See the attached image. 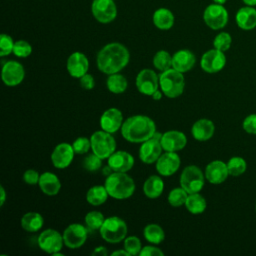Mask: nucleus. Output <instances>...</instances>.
Instances as JSON below:
<instances>
[{"label":"nucleus","mask_w":256,"mask_h":256,"mask_svg":"<svg viewBox=\"0 0 256 256\" xmlns=\"http://www.w3.org/2000/svg\"><path fill=\"white\" fill-rule=\"evenodd\" d=\"M104 220H105V217L100 211L93 210L88 212L85 215L84 224L87 227L88 231L92 232L95 230H100L102 224L104 223Z\"/></svg>","instance_id":"34"},{"label":"nucleus","mask_w":256,"mask_h":256,"mask_svg":"<svg viewBox=\"0 0 256 256\" xmlns=\"http://www.w3.org/2000/svg\"><path fill=\"white\" fill-rule=\"evenodd\" d=\"M136 87L144 95L151 96L159 89V76L152 69H142L136 76Z\"/></svg>","instance_id":"14"},{"label":"nucleus","mask_w":256,"mask_h":256,"mask_svg":"<svg viewBox=\"0 0 256 256\" xmlns=\"http://www.w3.org/2000/svg\"><path fill=\"white\" fill-rule=\"evenodd\" d=\"M88 229L80 223L69 224L63 234L64 245L70 249H78L84 245L88 236Z\"/></svg>","instance_id":"9"},{"label":"nucleus","mask_w":256,"mask_h":256,"mask_svg":"<svg viewBox=\"0 0 256 256\" xmlns=\"http://www.w3.org/2000/svg\"><path fill=\"white\" fill-rule=\"evenodd\" d=\"M32 53V46L26 40H18L14 44L13 54L19 58H26Z\"/></svg>","instance_id":"41"},{"label":"nucleus","mask_w":256,"mask_h":256,"mask_svg":"<svg viewBox=\"0 0 256 256\" xmlns=\"http://www.w3.org/2000/svg\"><path fill=\"white\" fill-rule=\"evenodd\" d=\"M143 236L149 243L155 245L160 244L165 239L163 228L156 223L147 224L143 229Z\"/></svg>","instance_id":"32"},{"label":"nucleus","mask_w":256,"mask_h":256,"mask_svg":"<svg viewBox=\"0 0 256 256\" xmlns=\"http://www.w3.org/2000/svg\"><path fill=\"white\" fill-rule=\"evenodd\" d=\"M130 60L129 50L121 43L112 42L106 44L97 54L96 63L98 69L107 75L119 73Z\"/></svg>","instance_id":"1"},{"label":"nucleus","mask_w":256,"mask_h":256,"mask_svg":"<svg viewBox=\"0 0 256 256\" xmlns=\"http://www.w3.org/2000/svg\"><path fill=\"white\" fill-rule=\"evenodd\" d=\"M214 3H218V4H224L227 0H213Z\"/></svg>","instance_id":"53"},{"label":"nucleus","mask_w":256,"mask_h":256,"mask_svg":"<svg viewBox=\"0 0 256 256\" xmlns=\"http://www.w3.org/2000/svg\"><path fill=\"white\" fill-rule=\"evenodd\" d=\"M226 64V56L223 51L218 49H210L206 51L200 60V66L206 73H217L221 71Z\"/></svg>","instance_id":"12"},{"label":"nucleus","mask_w":256,"mask_h":256,"mask_svg":"<svg viewBox=\"0 0 256 256\" xmlns=\"http://www.w3.org/2000/svg\"><path fill=\"white\" fill-rule=\"evenodd\" d=\"M181 164L179 155L176 152H163L155 162L156 171L160 176L169 177L177 172Z\"/></svg>","instance_id":"15"},{"label":"nucleus","mask_w":256,"mask_h":256,"mask_svg":"<svg viewBox=\"0 0 256 256\" xmlns=\"http://www.w3.org/2000/svg\"><path fill=\"white\" fill-rule=\"evenodd\" d=\"M38 186L45 195L54 196L59 193L61 189V182L54 173L44 172L40 174Z\"/></svg>","instance_id":"25"},{"label":"nucleus","mask_w":256,"mask_h":256,"mask_svg":"<svg viewBox=\"0 0 256 256\" xmlns=\"http://www.w3.org/2000/svg\"><path fill=\"white\" fill-rule=\"evenodd\" d=\"M204 174L209 183L221 184L229 175L227 163L223 162L222 160H213L207 164Z\"/></svg>","instance_id":"21"},{"label":"nucleus","mask_w":256,"mask_h":256,"mask_svg":"<svg viewBox=\"0 0 256 256\" xmlns=\"http://www.w3.org/2000/svg\"><path fill=\"white\" fill-rule=\"evenodd\" d=\"M6 200V192L4 187L1 185L0 186V206H3Z\"/></svg>","instance_id":"49"},{"label":"nucleus","mask_w":256,"mask_h":256,"mask_svg":"<svg viewBox=\"0 0 256 256\" xmlns=\"http://www.w3.org/2000/svg\"><path fill=\"white\" fill-rule=\"evenodd\" d=\"M102 160L100 157H98L96 154H88L82 162L83 168L88 172H95L102 168Z\"/></svg>","instance_id":"38"},{"label":"nucleus","mask_w":256,"mask_h":256,"mask_svg":"<svg viewBox=\"0 0 256 256\" xmlns=\"http://www.w3.org/2000/svg\"><path fill=\"white\" fill-rule=\"evenodd\" d=\"M162 95H163V92L161 91V89H160V90L157 89V90L151 95V97H152L154 100H160V99L162 98Z\"/></svg>","instance_id":"51"},{"label":"nucleus","mask_w":256,"mask_h":256,"mask_svg":"<svg viewBox=\"0 0 256 256\" xmlns=\"http://www.w3.org/2000/svg\"><path fill=\"white\" fill-rule=\"evenodd\" d=\"M232 43L231 35L227 32H220L217 34L213 40V46L215 49H218L220 51H227Z\"/></svg>","instance_id":"39"},{"label":"nucleus","mask_w":256,"mask_h":256,"mask_svg":"<svg viewBox=\"0 0 256 256\" xmlns=\"http://www.w3.org/2000/svg\"><path fill=\"white\" fill-rule=\"evenodd\" d=\"M91 150L101 159H108L116 151V141L111 133L104 130L95 131L90 136Z\"/></svg>","instance_id":"6"},{"label":"nucleus","mask_w":256,"mask_h":256,"mask_svg":"<svg viewBox=\"0 0 256 256\" xmlns=\"http://www.w3.org/2000/svg\"><path fill=\"white\" fill-rule=\"evenodd\" d=\"M106 86L111 93L121 94L126 91L128 87V82L125 76L119 73H114L108 76L106 81Z\"/></svg>","instance_id":"33"},{"label":"nucleus","mask_w":256,"mask_h":256,"mask_svg":"<svg viewBox=\"0 0 256 256\" xmlns=\"http://www.w3.org/2000/svg\"><path fill=\"white\" fill-rule=\"evenodd\" d=\"M114 1H115V0H114Z\"/></svg>","instance_id":"55"},{"label":"nucleus","mask_w":256,"mask_h":256,"mask_svg":"<svg viewBox=\"0 0 256 256\" xmlns=\"http://www.w3.org/2000/svg\"><path fill=\"white\" fill-rule=\"evenodd\" d=\"M227 168L229 175L233 177H237L242 175L247 169V163L244 158L239 156L231 157L227 162Z\"/></svg>","instance_id":"36"},{"label":"nucleus","mask_w":256,"mask_h":256,"mask_svg":"<svg viewBox=\"0 0 256 256\" xmlns=\"http://www.w3.org/2000/svg\"><path fill=\"white\" fill-rule=\"evenodd\" d=\"M205 174L196 165L186 166L180 175V186L185 189L188 194L197 193L202 190L205 183Z\"/></svg>","instance_id":"7"},{"label":"nucleus","mask_w":256,"mask_h":256,"mask_svg":"<svg viewBox=\"0 0 256 256\" xmlns=\"http://www.w3.org/2000/svg\"><path fill=\"white\" fill-rule=\"evenodd\" d=\"M203 20L209 28L219 30L226 26L228 22V12L222 4H210L203 12Z\"/></svg>","instance_id":"8"},{"label":"nucleus","mask_w":256,"mask_h":256,"mask_svg":"<svg viewBox=\"0 0 256 256\" xmlns=\"http://www.w3.org/2000/svg\"><path fill=\"white\" fill-rule=\"evenodd\" d=\"M160 142L164 151L177 152L186 146L187 137L181 131L169 130L165 133H162Z\"/></svg>","instance_id":"20"},{"label":"nucleus","mask_w":256,"mask_h":256,"mask_svg":"<svg viewBox=\"0 0 256 256\" xmlns=\"http://www.w3.org/2000/svg\"><path fill=\"white\" fill-rule=\"evenodd\" d=\"M104 186L109 196L117 200L127 199L135 191V182L126 172H112L106 176Z\"/></svg>","instance_id":"3"},{"label":"nucleus","mask_w":256,"mask_h":256,"mask_svg":"<svg viewBox=\"0 0 256 256\" xmlns=\"http://www.w3.org/2000/svg\"><path fill=\"white\" fill-rule=\"evenodd\" d=\"M2 81L6 86H17L19 85L25 77V70L21 63L14 60H9L5 62L2 66L1 71Z\"/></svg>","instance_id":"13"},{"label":"nucleus","mask_w":256,"mask_h":256,"mask_svg":"<svg viewBox=\"0 0 256 256\" xmlns=\"http://www.w3.org/2000/svg\"><path fill=\"white\" fill-rule=\"evenodd\" d=\"M164 190V182L159 175L149 176L143 184V192L150 199L158 198Z\"/></svg>","instance_id":"28"},{"label":"nucleus","mask_w":256,"mask_h":256,"mask_svg":"<svg viewBox=\"0 0 256 256\" xmlns=\"http://www.w3.org/2000/svg\"><path fill=\"white\" fill-rule=\"evenodd\" d=\"M109 194L104 185H94L86 193V201L93 205L99 206L106 202Z\"/></svg>","instance_id":"30"},{"label":"nucleus","mask_w":256,"mask_h":256,"mask_svg":"<svg viewBox=\"0 0 256 256\" xmlns=\"http://www.w3.org/2000/svg\"><path fill=\"white\" fill-rule=\"evenodd\" d=\"M91 12L98 22L108 24L115 20L117 16V7L114 0H93Z\"/></svg>","instance_id":"11"},{"label":"nucleus","mask_w":256,"mask_h":256,"mask_svg":"<svg viewBox=\"0 0 256 256\" xmlns=\"http://www.w3.org/2000/svg\"><path fill=\"white\" fill-rule=\"evenodd\" d=\"M153 65L161 72L172 68V55L166 50L157 51L153 57Z\"/></svg>","instance_id":"35"},{"label":"nucleus","mask_w":256,"mask_h":256,"mask_svg":"<svg viewBox=\"0 0 256 256\" xmlns=\"http://www.w3.org/2000/svg\"><path fill=\"white\" fill-rule=\"evenodd\" d=\"M128 226L126 222L118 216H110L105 218L99 233L101 237L108 243L116 244L126 238Z\"/></svg>","instance_id":"5"},{"label":"nucleus","mask_w":256,"mask_h":256,"mask_svg":"<svg viewBox=\"0 0 256 256\" xmlns=\"http://www.w3.org/2000/svg\"><path fill=\"white\" fill-rule=\"evenodd\" d=\"M37 243L41 250L53 255L54 253L61 251L63 247V234L52 228L46 229L38 236Z\"/></svg>","instance_id":"10"},{"label":"nucleus","mask_w":256,"mask_h":256,"mask_svg":"<svg viewBox=\"0 0 256 256\" xmlns=\"http://www.w3.org/2000/svg\"><path fill=\"white\" fill-rule=\"evenodd\" d=\"M120 130L125 140L131 143H142L156 132V124L148 116L134 115L124 120Z\"/></svg>","instance_id":"2"},{"label":"nucleus","mask_w":256,"mask_h":256,"mask_svg":"<svg viewBox=\"0 0 256 256\" xmlns=\"http://www.w3.org/2000/svg\"><path fill=\"white\" fill-rule=\"evenodd\" d=\"M188 197V192L181 186L173 188L168 194V203L173 207H180L185 205L186 199Z\"/></svg>","instance_id":"37"},{"label":"nucleus","mask_w":256,"mask_h":256,"mask_svg":"<svg viewBox=\"0 0 256 256\" xmlns=\"http://www.w3.org/2000/svg\"><path fill=\"white\" fill-rule=\"evenodd\" d=\"M163 148L160 140L150 138L141 143L139 148V159L145 164L155 163L163 153Z\"/></svg>","instance_id":"17"},{"label":"nucleus","mask_w":256,"mask_h":256,"mask_svg":"<svg viewBox=\"0 0 256 256\" xmlns=\"http://www.w3.org/2000/svg\"><path fill=\"white\" fill-rule=\"evenodd\" d=\"M124 249L131 255H139L141 249H142V244L141 241L138 237L136 236H128L124 239Z\"/></svg>","instance_id":"40"},{"label":"nucleus","mask_w":256,"mask_h":256,"mask_svg":"<svg viewBox=\"0 0 256 256\" xmlns=\"http://www.w3.org/2000/svg\"><path fill=\"white\" fill-rule=\"evenodd\" d=\"M79 79H80V85H81V87L83 89H85V90H92L94 88L95 80H94V77L91 74L86 73L85 75H83Z\"/></svg>","instance_id":"47"},{"label":"nucleus","mask_w":256,"mask_h":256,"mask_svg":"<svg viewBox=\"0 0 256 256\" xmlns=\"http://www.w3.org/2000/svg\"><path fill=\"white\" fill-rule=\"evenodd\" d=\"M242 128L249 134L256 135V114H250L242 122Z\"/></svg>","instance_id":"44"},{"label":"nucleus","mask_w":256,"mask_h":256,"mask_svg":"<svg viewBox=\"0 0 256 256\" xmlns=\"http://www.w3.org/2000/svg\"><path fill=\"white\" fill-rule=\"evenodd\" d=\"M159 85L163 94L168 98L179 97L185 87V80L183 73L174 68L167 69L159 75Z\"/></svg>","instance_id":"4"},{"label":"nucleus","mask_w":256,"mask_h":256,"mask_svg":"<svg viewBox=\"0 0 256 256\" xmlns=\"http://www.w3.org/2000/svg\"><path fill=\"white\" fill-rule=\"evenodd\" d=\"M245 4L248 6H255L256 5V0H242Z\"/></svg>","instance_id":"52"},{"label":"nucleus","mask_w":256,"mask_h":256,"mask_svg":"<svg viewBox=\"0 0 256 256\" xmlns=\"http://www.w3.org/2000/svg\"><path fill=\"white\" fill-rule=\"evenodd\" d=\"M15 42L13 41L12 37L8 34H1L0 35V56L5 57L9 54L13 53Z\"/></svg>","instance_id":"42"},{"label":"nucleus","mask_w":256,"mask_h":256,"mask_svg":"<svg viewBox=\"0 0 256 256\" xmlns=\"http://www.w3.org/2000/svg\"><path fill=\"white\" fill-rule=\"evenodd\" d=\"M40 179V174L38 171L34 169H27L23 174V180L28 185H36L38 184Z\"/></svg>","instance_id":"45"},{"label":"nucleus","mask_w":256,"mask_h":256,"mask_svg":"<svg viewBox=\"0 0 256 256\" xmlns=\"http://www.w3.org/2000/svg\"><path fill=\"white\" fill-rule=\"evenodd\" d=\"M75 151L72 144L67 142L59 143L51 153V162L55 168L65 169L73 161Z\"/></svg>","instance_id":"16"},{"label":"nucleus","mask_w":256,"mask_h":256,"mask_svg":"<svg viewBox=\"0 0 256 256\" xmlns=\"http://www.w3.org/2000/svg\"><path fill=\"white\" fill-rule=\"evenodd\" d=\"M134 157L127 151H115L108 159L107 164L113 172H128L134 166Z\"/></svg>","instance_id":"22"},{"label":"nucleus","mask_w":256,"mask_h":256,"mask_svg":"<svg viewBox=\"0 0 256 256\" xmlns=\"http://www.w3.org/2000/svg\"><path fill=\"white\" fill-rule=\"evenodd\" d=\"M153 24L160 30H169L173 27L175 18L171 10L167 8H158L152 16Z\"/></svg>","instance_id":"27"},{"label":"nucleus","mask_w":256,"mask_h":256,"mask_svg":"<svg viewBox=\"0 0 256 256\" xmlns=\"http://www.w3.org/2000/svg\"><path fill=\"white\" fill-rule=\"evenodd\" d=\"M236 23L243 30H252L256 27V9L253 6L240 8L236 13Z\"/></svg>","instance_id":"26"},{"label":"nucleus","mask_w":256,"mask_h":256,"mask_svg":"<svg viewBox=\"0 0 256 256\" xmlns=\"http://www.w3.org/2000/svg\"><path fill=\"white\" fill-rule=\"evenodd\" d=\"M111 255H113V256H130V254L125 250V249H121V250H115V251H113L112 252V254Z\"/></svg>","instance_id":"50"},{"label":"nucleus","mask_w":256,"mask_h":256,"mask_svg":"<svg viewBox=\"0 0 256 256\" xmlns=\"http://www.w3.org/2000/svg\"><path fill=\"white\" fill-rule=\"evenodd\" d=\"M196 63L194 53L188 49H180L172 55V68L185 73L191 70Z\"/></svg>","instance_id":"23"},{"label":"nucleus","mask_w":256,"mask_h":256,"mask_svg":"<svg viewBox=\"0 0 256 256\" xmlns=\"http://www.w3.org/2000/svg\"><path fill=\"white\" fill-rule=\"evenodd\" d=\"M93 256H107L108 255V251L107 248L104 246H98L95 247L93 252H92Z\"/></svg>","instance_id":"48"},{"label":"nucleus","mask_w":256,"mask_h":256,"mask_svg":"<svg viewBox=\"0 0 256 256\" xmlns=\"http://www.w3.org/2000/svg\"><path fill=\"white\" fill-rule=\"evenodd\" d=\"M139 255L140 256H164V252L156 246L148 245V246L142 247Z\"/></svg>","instance_id":"46"},{"label":"nucleus","mask_w":256,"mask_h":256,"mask_svg":"<svg viewBox=\"0 0 256 256\" xmlns=\"http://www.w3.org/2000/svg\"><path fill=\"white\" fill-rule=\"evenodd\" d=\"M44 224L43 216L38 212H28L20 220L21 227L27 232H37Z\"/></svg>","instance_id":"29"},{"label":"nucleus","mask_w":256,"mask_h":256,"mask_svg":"<svg viewBox=\"0 0 256 256\" xmlns=\"http://www.w3.org/2000/svg\"><path fill=\"white\" fill-rule=\"evenodd\" d=\"M123 122H124V119H123L122 112L115 107L105 110L100 117L101 129L111 134L121 129Z\"/></svg>","instance_id":"18"},{"label":"nucleus","mask_w":256,"mask_h":256,"mask_svg":"<svg viewBox=\"0 0 256 256\" xmlns=\"http://www.w3.org/2000/svg\"><path fill=\"white\" fill-rule=\"evenodd\" d=\"M215 132L214 123L206 118L199 119L194 122L191 128V133L194 139L198 141H207L209 140Z\"/></svg>","instance_id":"24"},{"label":"nucleus","mask_w":256,"mask_h":256,"mask_svg":"<svg viewBox=\"0 0 256 256\" xmlns=\"http://www.w3.org/2000/svg\"><path fill=\"white\" fill-rule=\"evenodd\" d=\"M255 211H256V204H255Z\"/></svg>","instance_id":"54"},{"label":"nucleus","mask_w":256,"mask_h":256,"mask_svg":"<svg viewBox=\"0 0 256 256\" xmlns=\"http://www.w3.org/2000/svg\"><path fill=\"white\" fill-rule=\"evenodd\" d=\"M185 207L192 214H201L205 211L207 207V202L199 192L191 193L188 194L185 202Z\"/></svg>","instance_id":"31"},{"label":"nucleus","mask_w":256,"mask_h":256,"mask_svg":"<svg viewBox=\"0 0 256 256\" xmlns=\"http://www.w3.org/2000/svg\"><path fill=\"white\" fill-rule=\"evenodd\" d=\"M73 149L75 151V154H86L89 149H91V141L90 138L88 139L87 137L81 136L78 137L74 140V142L72 143Z\"/></svg>","instance_id":"43"},{"label":"nucleus","mask_w":256,"mask_h":256,"mask_svg":"<svg viewBox=\"0 0 256 256\" xmlns=\"http://www.w3.org/2000/svg\"><path fill=\"white\" fill-rule=\"evenodd\" d=\"M66 67L70 76L74 78H80L88 73L89 60L84 53L76 51L68 57Z\"/></svg>","instance_id":"19"}]
</instances>
